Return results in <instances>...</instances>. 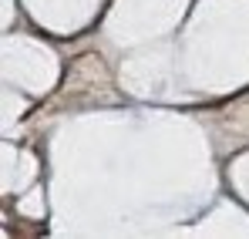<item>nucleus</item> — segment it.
Instances as JSON below:
<instances>
[]
</instances>
